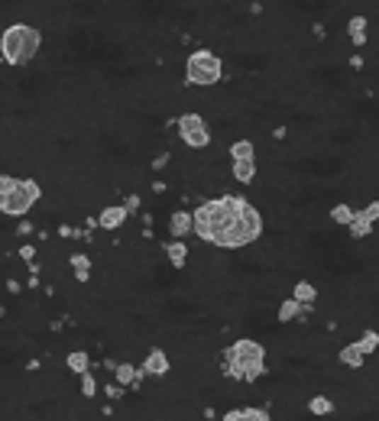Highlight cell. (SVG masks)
<instances>
[{
	"label": "cell",
	"mask_w": 379,
	"mask_h": 421,
	"mask_svg": "<svg viewBox=\"0 0 379 421\" xmlns=\"http://www.w3.org/2000/svg\"><path fill=\"white\" fill-rule=\"evenodd\" d=\"M247 201H250L247 195L237 192H224L217 198L198 201L195 211H191V237H198L208 246H217L230 230V224L237 221V214L247 207Z\"/></svg>",
	"instance_id": "obj_1"
},
{
	"label": "cell",
	"mask_w": 379,
	"mask_h": 421,
	"mask_svg": "<svg viewBox=\"0 0 379 421\" xmlns=\"http://www.w3.org/2000/svg\"><path fill=\"white\" fill-rule=\"evenodd\" d=\"M46 46V33L30 20H13L0 30V62L7 69H30Z\"/></svg>",
	"instance_id": "obj_2"
},
{
	"label": "cell",
	"mask_w": 379,
	"mask_h": 421,
	"mask_svg": "<svg viewBox=\"0 0 379 421\" xmlns=\"http://www.w3.org/2000/svg\"><path fill=\"white\" fill-rule=\"evenodd\" d=\"M224 71H227V62L211 46H198L185 55V88L214 91L224 84Z\"/></svg>",
	"instance_id": "obj_3"
},
{
	"label": "cell",
	"mask_w": 379,
	"mask_h": 421,
	"mask_svg": "<svg viewBox=\"0 0 379 421\" xmlns=\"http://www.w3.org/2000/svg\"><path fill=\"white\" fill-rule=\"evenodd\" d=\"M220 357L230 360L234 367H240L247 386H256L259 379L269 373V353H266V344L256 340V337H237V340H230V344L220 350Z\"/></svg>",
	"instance_id": "obj_4"
},
{
	"label": "cell",
	"mask_w": 379,
	"mask_h": 421,
	"mask_svg": "<svg viewBox=\"0 0 379 421\" xmlns=\"http://www.w3.org/2000/svg\"><path fill=\"white\" fill-rule=\"evenodd\" d=\"M201 98H205V91H201ZM201 98H198L195 108H185L175 114V137H179V143H182L188 153H201V149H208V146L214 143V130L205 117Z\"/></svg>",
	"instance_id": "obj_5"
},
{
	"label": "cell",
	"mask_w": 379,
	"mask_h": 421,
	"mask_svg": "<svg viewBox=\"0 0 379 421\" xmlns=\"http://www.w3.org/2000/svg\"><path fill=\"white\" fill-rule=\"evenodd\" d=\"M266 233V221H263V211H259L253 201H247V207H243L240 214H237V221L230 224V230L224 233V240H220L214 250H250L253 243H259Z\"/></svg>",
	"instance_id": "obj_6"
},
{
	"label": "cell",
	"mask_w": 379,
	"mask_h": 421,
	"mask_svg": "<svg viewBox=\"0 0 379 421\" xmlns=\"http://www.w3.org/2000/svg\"><path fill=\"white\" fill-rule=\"evenodd\" d=\"M43 201V185L36 178H20L13 188V195L4 204V217H26L33 207Z\"/></svg>",
	"instance_id": "obj_7"
},
{
	"label": "cell",
	"mask_w": 379,
	"mask_h": 421,
	"mask_svg": "<svg viewBox=\"0 0 379 421\" xmlns=\"http://www.w3.org/2000/svg\"><path fill=\"white\" fill-rule=\"evenodd\" d=\"M140 373H143L146 379H169V373H172V360H169V353L162 350V347L152 344L149 350H146L143 363H140Z\"/></svg>",
	"instance_id": "obj_8"
},
{
	"label": "cell",
	"mask_w": 379,
	"mask_h": 421,
	"mask_svg": "<svg viewBox=\"0 0 379 421\" xmlns=\"http://www.w3.org/2000/svg\"><path fill=\"white\" fill-rule=\"evenodd\" d=\"M130 221V211L117 201V204H104L98 211V224H101V233H117V230H123Z\"/></svg>",
	"instance_id": "obj_9"
},
{
	"label": "cell",
	"mask_w": 379,
	"mask_h": 421,
	"mask_svg": "<svg viewBox=\"0 0 379 421\" xmlns=\"http://www.w3.org/2000/svg\"><path fill=\"white\" fill-rule=\"evenodd\" d=\"M159 250H162V256H166V263H169V269H179L182 272L185 266H188V260H191V243H185V240H162L159 243Z\"/></svg>",
	"instance_id": "obj_10"
},
{
	"label": "cell",
	"mask_w": 379,
	"mask_h": 421,
	"mask_svg": "<svg viewBox=\"0 0 379 421\" xmlns=\"http://www.w3.org/2000/svg\"><path fill=\"white\" fill-rule=\"evenodd\" d=\"M227 159L230 162H256V139L240 133L227 143Z\"/></svg>",
	"instance_id": "obj_11"
},
{
	"label": "cell",
	"mask_w": 379,
	"mask_h": 421,
	"mask_svg": "<svg viewBox=\"0 0 379 421\" xmlns=\"http://www.w3.org/2000/svg\"><path fill=\"white\" fill-rule=\"evenodd\" d=\"M69 266H72V279H75L78 285H88L94 279V260L88 253H81V250L69 253Z\"/></svg>",
	"instance_id": "obj_12"
},
{
	"label": "cell",
	"mask_w": 379,
	"mask_h": 421,
	"mask_svg": "<svg viewBox=\"0 0 379 421\" xmlns=\"http://www.w3.org/2000/svg\"><path fill=\"white\" fill-rule=\"evenodd\" d=\"M305 412H308L311 418H334V415H337V398L324 396V392H315V396H308V402H305Z\"/></svg>",
	"instance_id": "obj_13"
},
{
	"label": "cell",
	"mask_w": 379,
	"mask_h": 421,
	"mask_svg": "<svg viewBox=\"0 0 379 421\" xmlns=\"http://www.w3.org/2000/svg\"><path fill=\"white\" fill-rule=\"evenodd\" d=\"M337 363H341L344 369H350V373H363L366 369V357H363V350L356 347V340L337 347Z\"/></svg>",
	"instance_id": "obj_14"
},
{
	"label": "cell",
	"mask_w": 379,
	"mask_h": 421,
	"mask_svg": "<svg viewBox=\"0 0 379 421\" xmlns=\"http://www.w3.org/2000/svg\"><path fill=\"white\" fill-rule=\"evenodd\" d=\"M220 421H273V412L266 405H240L220 415Z\"/></svg>",
	"instance_id": "obj_15"
},
{
	"label": "cell",
	"mask_w": 379,
	"mask_h": 421,
	"mask_svg": "<svg viewBox=\"0 0 379 421\" xmlns=\"http://www.w3.org/2000/svg\"><path fill=\"white\" fill-rule=\"evenodd\" d=\"M169 237L172 240H188L191 237V211L188 207H175L169 214Z\"/></svg>",
	"instance_id": "obj_16"
},
{
	"label": "cell",
	"mask_w": 379,
	"mask_h": 421,
	"mask_svg": "<svg viewBox=\"0 0 379 421\" xmlns=\"http://www.w3.org/2000/svg\"><path fill=\"white\" fill-rule=\"evenodd\" d=\"M373 230H376V224H373L370 217H366L363 207H356V211H353V221L347 224V237L353 240V243H360V240L373 237Z\"/></svg>",
	"instance_id": "obj_17"
},
{
	"label": "cell",
	"mask_w": 379,
	"mask_h": 421,
	"mask_svg": "<svg viewBox=\"0 0 379 421\" xmlns=\"http://www.w3.org/2000/svg\"><path fill=\"white\" fill-rule=\"evenodd\" d=\"M298 318H302V305H298L292 295H282L279 305H276V321H279L282 328H288V324H295Z\"/></svg>",
	"instance_id": "obj_18"
},
{
	"label": "cell",
	"mask_w": 379,
	"mask_h": 421,
	"mask_svg": "<svg viewBox=\"0 0 379 421\" xmlns=\"http://www.w3.org/2000/svg\"><path fill=\"white\" fill-rule=\"evenodd\" d=\"M91 353L88 350H81V347H78V350H69L65 353V369H69L72 376H84V373H91Z\"/></svg>",
	"instance_id": "obj_19"
},
{
	"label": "cell",
	"mask_w": 379,
	"mask_h": 421,
	"mask_svg": "<svg viewBox=\"0 0 379 421\" xmlns=\"http://www.w3.org/2000/svg\"><path fill=\"white\" fill-rule=\"evenodd\" d=\"M256 172H259L256 162H230V178L237 185H243V188L256 185Z\"/></svg>",
	"instance_id": "obj_20"
},
{
	"label": "cell",
	"mask_w": 379,
	"mask_h": 421,
	"mask_svg": "<svg viewBox=\"0 0 379 421\" xmlns=\"http://www.w3.org/2000/svg\"><path fill=\"white\" fill-rule=\"evenodd\" d=\"M288 295H292L298 305H315L321 292H318V285L311 282V279H295V285H292V292H288Z\"/></svg>",
	"instance_id": "obj_21"
},
{
	"label": "cell",
	"mask_w": 379,
	"mask_h": 421,
	"mask_svg": "<svg viewBox=\"0 0 379 421\" xmlns=\"http://www.w3.org/2000/svg\"><path fill=\"white\" fill-rule=\"evenodd\" d=\"M353 211H356L353 204H347V201H337V204H331V207H327V221H331L334 227L347 230V224L353 221Z\"/></svg>",
	"instance_id": "obj_22"
},
{
	"label": "cell",
	"mask_w": 379,
	"mask_h": 421,
	"mask_svg": "<svg viewBox=\"0 0 379 421\" xmlns=\"http://www.w3.org/2000/svg\"><path fill=\"white\" fill-rule=\"evenodd\" d=\"M356 347L363 350V357L376 353V350H379V330H376V328H363V334L356 337Z\"/></svg>",
	"instance_id": "obj_23"
},
{
	"label": "cell",
	"mask_w": 379,
	"mask_h": 421,
	"mask_svg": "<svg viewBox=\"0 0 379 421\" xmlns=\"http://www.w3.org/2000/svg\"><path fill=\"white\" fill-rule=\"evenodd\" d=\"M78 392H81V398H98V396H101L98 376H94V373H84V376H78Z\"/></svg>",
	"instance_id": "obj_24"
},
{
	"label": "cell",
	"mask_w": 379,
	"mask_h": 421,
	"mask_svg": "<svg viewBox=\"0 0 379 421\" xmlns=\"http://www.w3.org/2000/svg\"><path fill=\"white\" fill-rule=\"evenodd\" d=\"M172 159H175V153H172V149H162V153H156V156L149 159V172H152V175H159V172H166V168L172 166Z\"/></svg>",
	"instance_id": "obj_25"
},
{
	"label": "cell",
	"mask_w": 379,
	"mask_h": 421,
	"mask_svg": "<svg viewBox=\"0 0 379 421\" xmlns=\"http://www.w3.org/2000/svg\"><path fill=\"white\" fill-rule=\"evenodd\" d=\"M16 182H20L16 175H10V172H0V204H7V198L13 195Z\"/></svg>",
	"instance_id": "obj_26"
},
{
	"label": "cell",
	"mask_w": 379,
	"mask_h": 421,
	"mask_svg": "<svg viewBox=\"0 0 379 421\" xmlns=\"http://www.w3.org/2000/svg\"><path fill=\"white\" fill-rule=\"evenodd\" d=\"M120 204L130 211V217L140 214V211L146 207V204H143V198H140V192H123V201H120Z\"/></svg>",
	"instance_id": "obj_27"
},
{
	"label": "cell",
	"mask_w": 379,
	"mask_h": 421,
	"mask_svg": "<svg viewBox=\"0 0 379 421\" xmlns=\"http://www.w3.org/2000/svg\"><path fill=\"white\" fill-rule=\"evenodd\" d=\"M101 392H104V398H111V402H123V398H127V389H123V386H117L114 379H111V383H104L101 386Z\"/></svg>",
	"instance_id": "obj_28"
},
{
	"label": "cell",
	"mask_w": 379,
	"mask_h": 421,
	"mask_svg": "<svg viewBox=\"0 0 379 421\" xmlns=\"http://www.w3.org/2000/svg\"><path fill=\"white\" fill-rule=\"evenodd\" d=\"M13 233L20 240H26V237H33V233H36V224H33L30 217H20V221H16V227H13Z\"/></svg>",
	"instance_id": "obj_29"
},
{
	"label": "cell",
	"mask_w": 379,
	"mask_h": 421,
	"mask_svg": "<svg viewBox=\"0 0 379 421\" xmlns=\"http://www.w3.org/2000/svg\"><path fill=\"white\" fill-rule=\"evenodd\" d=\"M16 256L30 266V263H36V243H20L16 246Z\"/></svg>",
	"instance_id": "obj_30"
},
{
	"label": "cell",
	"mask_w": 379,
	"mask_h": 421,
	"mask_svg": "<svg viewBox=\"0 0 379 421\" xmlns=\"http://www.w3.org/2000/svg\"><path fill=\"white\" fill-rule=\"evenodd\" d=\"M7 292L10 295H26V282H20V279H13V276H7Z\"/></svg>",
	"instance_id": "obj_31"
},
{
	"label": "cell",
	"mask_w": 379,
	"mask_h": 421,
	"mask_svg": "<svg viewBox=\"0 0 379 421\" xmlns=\"http://www.w3.org/2000/svg\"><path fill=\"white\" fill-rule=\"evenodd\" d=\"M149 192H152V195H159V198H162V195L172 192V188H169V182H162V178H152V182H149Z\"/></svg>",
	"instance_id": "obj_32"
},
{
	"label": "cell",
	"mask_w": 379,
	"mask_h": 421,
	"mask_svg": "<svg viewBox=\"0 0 379 421\" xmlns=\"http://www.w3.org/2000/svg\"><path fill=\"white\" fill-rule=\"evenodd\" d=\"M36 289H43V279H39V272H30L26 276V292H36Z\"/></svg>",
	"instance_id": "obj_33"
},
{
	"label": "cell",
	"mask_w": 379,
	"mask_h": 421,
	"mask_svg": "<svg viewBox=\"0 0 379 421\" xmlns=\"http://www.w3.org/2000/svg\"><path fill=\"white\" fill-rule=\"evenodd\" d=\"M84 230H88V233H98V230H101L98 214H88V217H84Z\"/></svg>",
	"instance_id": "obj_34"
},
{
	"label": "cell",
	"mask_w": 379,
	"mask_h": 421,
	"mask_svg": "<svg viewBox=\"0 0 379 421\" xmlns=\"http://www.w3.org/2000/svg\"><path fill=\"white\" fill-rule=\"evenodd\" d=\"M114 415H117L114 402H104V405H101V418H114Z\"/></svg>",
	"instance_id": "obj_35"
},
{
	"label": "cell",
	"mask_w": 379,
	"mask_h": 421,
	"mask_svg": "<svg viewBox=\"0 0 379 421\" xmlns=\"http://www.w3.org/2000/svg\"><path fill=\"white\" fill-rule=\"evenodd\" d=\"M201 418H205V421H217V408L205 405V408H201Z\"/></svg>",
	"instance_id": "obj_36"
},
{
	"label": "cell",
	"mask_w": 379,
	"mask_h": 421,
	"mask_svg": "<svg viewBox=\"0 0 379 421\" xmlns=\"http://www.w3.org/2000/svg\"><path fill=\"white\" fill-rule=\"evenodd\" d=\"M117 363H120V360H111V357H104V360H101V367H104V369H107V373L114 376V369H117Z\"/></svg>",
	"instance_id": "obj_37"
}]
</instances>
